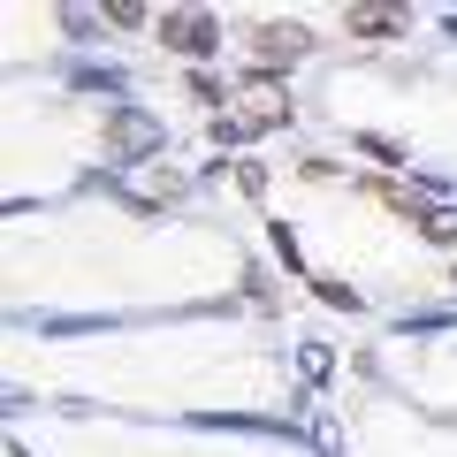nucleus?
Returning <instances> with one entry per match:
<instances>
[{"instance_id":"nucleus-1","label":"nucleus","mask_w":457,"mask_h":457,"mask_svg":"<svg viewBox=\"0 0 457 457\" xmlns=\"http://www.w3.org/2000/svg\"><path fill=\"white\" fill-rule=\"evenodd\" d=\"M237 99H245V122H252V130H275V122H290V92H282L275 77H245V92H237Z\"/></svg>"},{"instance_id":"nucleus-2","label":"nucleus","mask_w":457,"mask_h":457,"mask_svg":"<svg viewBox=\"0 0 457 457\" xmlns=\"http://www.w3.org/2000/svg\"><path fill=\"white\" fill-rule=\"evenodd\" d=\"M161 38L183 54H213L221 46V31H213V16H161Z\"/></svg>"},{"instance_id":"nucleus-3","label":"nucleus","mask_w":457,"mask_h":457,"mask_svg":"<svg viewBox=\"0 0 457 457\" xmlns=\"http://www.w3.org/2000/svg\"><path fill=\"white\" fill-rule=\"evenodd\" d=\"M252 46H260V62H267V69H275V62H297V54H305V46H312V38H305V31H297V23H267V31H260V38H252Z\"/></svg>"},{"instance_id":"nucleus-4","label":"nucleus","mask_w":457,"mask_h":457,"mask_svg":"<svg viewBox=\"0 0 457 457\" xmlns=\"http://www.w3.org/2000/svg\"><path fill=\"white\" fill-rule=\"evenodd\" d=\"M343 31H351V38H396L404 23H396L389 8H351V16H343Z\"/></svg>"},{"instance_id":"nucleus-5","label":"nucleus","mask_w":457,"mask_h":457,"mask_svg":"<svg viewBox=\"0 0 457 457\" xmlns=\"http://www.w3.org/2000/svg\"><path fill=\"white\" fill-rule=\"evenodd\" d=\"M312 290H320V305H336V312L359 305V290H351V282H312Z\"/></svg>"},{"instance_id":"nucleus-6","label":"nucleus","mask_w":457,"mask_h":457,"mask_svg":"<svg viewBox=\"0 0 457 457\" xmlns=\"http://www.w3.org/2000/svg\"><path fill=\"white\" fill-rule=\"evenodd\" d=\"M420 228L435 237V245H457V213H420Z\"/></svg>"}]
</instances>
